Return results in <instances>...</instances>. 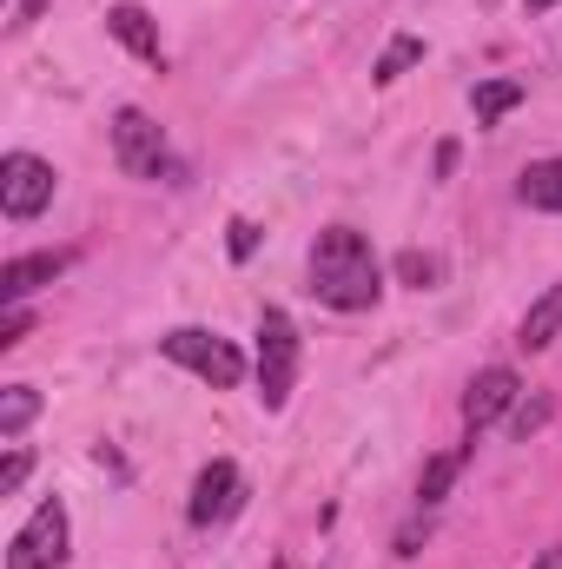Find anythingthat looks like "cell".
<instances>
[{
	"label": "cell",
	"mask_w": 562,
	"mask_h": 569,
	"mask_svg": "<svg viewBox=\"0 0 562 569\" xmlns=\"http://www.w3.org/2000/svg\"><path fill=\"white\" fill-rule=\"evenodd\" d=\"M470 107H476V127H496L503 113L523 107V87H516V80H483V87L470 93Z\"/></svg>",
	"instance_id": "4fadbf2b"
},
{
	"label": "cell",
	"mask_w": 562,
	"mask_h": 569,
	"mask_svg": "<svg viewBox=\"0 0 562 569\" xmlns=\"http://www.w3.org/2000/svg\"><path fill=\"white\" fill-rule=\"evenodd\" d=\"M60 563H67V510L60 503H40L27 517V530L13 537L7 569H60Z\"/></svg>",
	"instance_id": "8992f818"
},
{
	"label": "cell",
	"mask_w": 562,
	"mask_h": 569,
	"mask_svg": "<svg viewBox=\"0 0 562 569\" xmlns=\"http://www.w3.org/2000/svg\"><path fill=\"white\" fill-rule=\"evenodd\" d=\"M291 378H298V331L272 305L259 318V398H265V411H279L284 398H291Z\"/></svg>",
	"instance_id": "3957f363"
},
{
	"label": "cell",
	"mask_w": 562,
	"mask_h": 569,
	"mask_svg": "<svg viewBox=\"0 0 562 569\" xmlns=\"http://www.w3.org/2000/svg\"><path fill=\"white\" fill-rule=\"evenodd\" d=\"M239 463H225V457H212L205 470H199V483H192V503H185V517L199 523V530H212V523H225L232 510H239Z\"/></svg>",
	"instance_id": "52a82bcc"
},
{
	"label": "cell",
	"mask_w": 562,
	"mask_h": 569,
	"mask_svg": "<svg viewBox=\"0 0 562 569\" xmlns=\"http://www.w3.org/2000/svg\"><path fill=\"white\" fill-rule=\"evenodd\" d=\"M556 331H562V284H550V291H543V298L523 311V331H516V345H523V351H543Z\"/></svg>",
	"instance_id": "8fae6325"
},
{
	"label": "cell",
	"mask_w": 562,
	"mask_h": 569,
	"mask_svg": "<svg viewBox=\"0 0 562 569\" xmlns=\"http://www.w3.org/2000/svg\"><path fill=\"white\" fill-rule=\"evenodd\" d=\"M418 60H423V40H418V33H398V40H391V47L378 53L371 80H378V87H391V80H404V73L418 67Z\"/></svg>",
	"instance_id": "5bb4252c"
},
{
	"label": "cell",
	"mask_w": 562,
	"mask_h": 569,
	"mask_svg": "<svg viewBox=\"0 0 562 569\" xmlns=\"http://www.w3.org/2000/svg\"><path fill=\"white\" fill-rule=\"evenodd\" d=\"M27 325H33V318H27V311H20V305H13V311H7V318H0V351H13V345H20V338H27Z\"/></svg>",
	"instance_id": "ffe728a7"
},
{
	"label": "cell",
	"mask_w": 562,
	"mask_h": 569,
	"mask_svg": "<svg viewBox=\"0 0 562 569\" xmlns=\"http://www.w3.org/2000/svg\"><path fill=\"white\" fill-rule=\"evenodd\" d=\"M530 569H562V543H550V550H543V557H536Z\"/></svg>",
	"instance_id": "cb8c5ba5"
},
{
	"label": "cell",
	"mask_w": 562,
	"mask_h": 569,
	"mask_svg": "<svg viewBox=\"0 0 562 569\" xmlns=\"http://www.w3.org/2000/svg\"><path fill=\"white\" fill-rule=\"evenodd\" d=\"M543 418H550V405H530V411H516V437H530Z\"/></svg>",
	"instance_id": "7402d4cb"
},
{
	"label": "cell",
	"mask_w": 562,
	"mask_h": 569,
	"mask_svg": "<svg viewBox=\"0 0 562 569\" xmlns=\"http://www.w3.org/2000/svg\"><path fill=\"white\" fill-rule=\"evenodd\" d=\"M456 470H463V450H443V457H430V463H423V477H418V503H423V510L450 497Z\"/></svg>",
	"instance_id": "9a60e30c"
},
{
	"label": "cell",
	"mask_w": 562,
	"mask_h": 569,
	"mask_svg": "<svg viewBox=\"0 0 562 569\" xmlns=\"http://www.w3.org/2000/svg\"><path fill=\"white\" fill-rule=\"evenodd\" d=\"M53 206V166L33 152H7L0 159V212L7 219H40Z\"/></svg>",
	"instance_id": "277c9868"
},
{
	"label": "cell",
	"mask_w": 562,
	"mask_h": 569,
	"mask_svg": "<svg viewBox=\"0 0 562 569\" xmlns=\"http://www.w3.org/2000/svg\"><path fill=\"white\" fill-rule=\"evenodd\" d=\"M107 33H113L127 53H140V60L159 67V27H152V13H145L140 0H120V7L107 13Z\"/></svg>",
	"instance_id": "30bf717a"
},
{
	"label": "cell",
	"mask_w": 562,
	"mask_h": 569,
	"mask_svg": "<svg viewBox=\"0 0 562 569\" xmlns=\"http://www.w3.org/2000/svg\"><path fill=\"white\" fill-rule=\"evenodd\" d=\"M311 291L331 311H371L378 291H384V272L371 259V239L351 232V226L318 232V246H311Z\"/></svg>",
	"instance_id": "6da1fadb"
},
{
	"label": "cell",
	"mask_w": 562,
	"mask_h": 569,
	"mask_svg": "<svg viewBox=\"0 0 562 569\" xmlns=\"http://www.w3.org/2000/svg\"><path fill=\"white\" fill-rule=\"evenodd\" d=\"M27 470H33V457H27V450H13V457L0 463V497H13V490L27 483Z\"/></svg>",
	"instance_id": "d6986e66"
},
{
	"label": "cell",
	"mask_w": 562,
	"mask_h": 569,
	"mask_svg": "<svg viewBox=\"0 0 562 569\" xmlns=\"http://www.w3.org/2000/svg\"><path fill=\"white\" fill-rule=\"evenodd\" d=\"M398 279L404 284H436V259H430V252H404V259H398Z\"/></svg>",
	"instance_id": "e0dca14e"
},
{
	"label": "cell",
	"mask_w": 562,
	"mask_h": 569,
	"mask_svg": "<svg viewBox=\"0 0 562 569\" xmlns=\"http://www.w3.org/2000/svg\"><path fill=\"white\" fill-rule=\"evenodd\" d=\"M516 199L536 206V212H562V159H543L516 179Z\"/></svg>",
	"instance_id": "7c38bea8"
},
{
	"label": "cell",
	"mask_w": 562,
	"mask_h": 569,
	"mask_svg": "<svg viewBox=\"0 0 562 569\" xmlns=\"http://www.w3.org/2000/svg\"><path fill=\"white\" fill-rule=\"evenodd\" d=\"M40 13H47V0H20V7H13V33H27Z\"/></svg>",
	"instance_id": "44dd1931"
},
{
	"label": "cell",
	"mask_w": 562,
	"mask_h": 569,
	"mask_svg": "<svg viewBox=\"0 0 562 569\" xmlns=\"http://www.w3.org/2000/svg\"><path fill=\"white\" fill-rule=\"evenodd\" d=\"M33 411H40V391L33 385H7L0 391V437H20L33 425Z\"/></svg>",
	"instance_id": "2e32d148"
},
{
	"label": "cell",
	"mask_w": 562,
	"mask_h": 569,
	"mask_svg": "<svg viewBox=\"0 0 562 569\" xmlns=\"http://www.w3.org/2000/svg\"><path fill=\"white\" fill-rule=\"evenodd\" d=\"M60 272H67V252H33V259H7V266H0V298H7V305H20L27 291L53 284Z\"/></svg>",
	"instance_id": "9c48e42d"
},
{
	"label": "cell",
	"mask_w": 562,
	"mask_h": 569,
	"mask_svg": "<svg viewBox=\"0 0 562 569\" xmlns=\"http://www.w3.org/2000/svg\"><path fill=\"white\" fill-rule=\"evenodd\" d=\"M159 351H165L172 365L199 371V378H205V385H219V391H232V385L245 378V358H239V345H232V338H219V331H199V325H179V331H165V338H159Z\"/></svg>",
	"instance_id": "7a4b0ae2"
},
{
	"label": "cell",
	"mask_w": 562,
	"mask_h": 569,
	"mask_svg": "<svg viewBox=\"0 0 562 569\" xmlns=\"http://www.w3.org/2000/svg\"><path fill=\"white\" fill-rule=\"evenodd\" d=\"M516 391H523V378L510 371V365H490V371H476L470 378V391H463V425L470 430H490L510 405H516Z\"/></svg>",
	"instance_id": "ba28073f"
},
{
	"label": "cell",
	"mask_w": 562,
	"mask_h": 569,
	"mask_svg": "<svg viewBox=\"0 0 562 569\" xmlns=\"http://www.w3.org/2000/svg\"><path fill=\"white\" fill-rule=\"evenodd\" d=\"M543 7H562V0H530V13H543Z\"/></svg>",
	"instance_id": "d4e9b609"
},
{
	"label": "cell",
	"mask_w": 562,
	"mask_h": 569,
	"mask_svg": "<svg viewBox=\"0 0 562 569\" xmlns=\"http://www.w3.org/2000/svg\"><path fill=\"white\" fill-rule=\"evenodd\" d=\"M225 232H232V259H239V266H245V259H252V252H259V226H252V219H232V226H225Z\"/></svg>",
	"instance_id": "ac0fdd59"
},
{
	"label": "cell",
	"mask_w": 562,
	"mask_h": 569,
	"mask_svg": "<svg viewBox=\"0 0 562 569\" xmlns=\"http://www.w3.org/2000/svg\"><path fill=\"white\" fill-rule=\"evenodd\" d=\"M450 172H456V146L443 140V146H436V179H450Z\"/></svg>",
	"instance_id": "603a6c76"
},
{
	"label": "cell",
	"mask_w": 562,
	"mask_h": 569,
	"mask_svg": "<svg viewBox=\"0 0 562 569\" xmlns=\"http://www.w3.org/2000/svg\"><path fill=\"white\" fill-rule=\"evenodd\" d=\"M113 159L127 179H159L165 172V133L145 120L140 107H120L113 113Z\"/></svg>",
	"instance_id": "5b68a950"
}]
</instances>
